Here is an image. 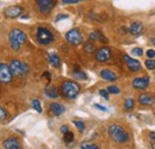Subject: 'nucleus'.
Masks as SVG:
<instances>
[{
  "mask_svg": "<svg viewBox=\"0 0 155 149\" xmlns=\"http://www.w3.org/2000/svg\"><path fill=\"white\" fill-rule=\"evenodd\" d=\"M44 94L48 97V98H51V99H55L58 97V91L55 86H47L44 88Z\"/></svg>",
  "mask_w": 155,
  "mask_h": 149,
  "instance_id": "19",
  "label": "nucleus"
},
{
  "mask_svg": "<svg viewBox=\"0 0 155 149\" xmlns=\"http://www.w3.org/2000/svg\"><path fill=\"white\" fill-rule=\"evenodd\" d=\"M154 116H155V111H154Z\"/></svg>",
  "mask_w": 155,
  "mask_h": 149,
  "instance_id": "40",
  "label": "nucleus"
},
{
  "mask_svg": "<svg viewBox=\"0 0 155 149\" xmlns=\"http://www.w3.org/2000/svg\"><path fill=\"white\" fill-rule=\"evenodd\" d=\"M74 76L75 78H79V79H84V80H86L87 79V75L85 74L82 71H74Z\"/></svg>",
  "mask_w": 155,
  "mask_h": 149,
  "instance_id": "27",
  "label": "nucleus"
},
{
  "mask_svg": "<svg viewBox=\"0 0 155 149\" xmlns=\"http://www.w3.org/2000/svg\"><path fill=\"white\" fill-rule=\"evenodd\" d=\"M60 90H61V94L63 97H66L68 99H74L78 97V94L80 93V85L75 81L67 80L61 84Z\"/></svg>",
  "mask_w": 155,
  "mask_h": 149,
  "instance_id": "2",
  "label": "nucleus"
},
{
  "mask_svg": "<svg viewBox=\"0 0 155 149\" xmlns=\"http://www.w3.org/2000/svg\"><path fill=\"white\" fill-rule=\"evenodd\" d=\"M67 17H68V16H67V15H60V16H58V18H56V22H58V20H60V19L67 18Z\"/></svg>",
  "mask_w": 155,
  "mask_h": 149,
  "instance_id": "38",
  "label": "nucleus"
},
{
  "mask_svg": "<svg viewBox=\"0 0 155 149\" xmlns=\"http://www.w3.org/2000/svg\"><path fill=\"white\" fill-rule=\"evenodd\" d=\"M109 93H110V92L107 91V88H106V90H100V91H99V94H100L105 100H109Z\"/></svg>",
  "mask_w": 155,
  "mask_h": 149,
  "instance_id": "29",
  "label": "nucleus"
},
{
  "mask_svg": "<svg viewBox=\"0 0 155 149\" xmlns=\"http://www.w3.org/2000/svg\"><path fill=\"white\" fill-rule=\"evenodd\" d=\"M112 56L111 49L109 47H103L100 49H98L96 53V60L98 62H109L110 58Z\"/></svg>",
  "mask_w": 155,
  "mask_h": 149,
  "instance_id": "10",
  "label": "nucleus"
},
{
  "mask_svg": "<svg viewBox=\"0 0 155 149\" xmlns=\"http://www.w3.org/2000/svg\"><path fill=\"white\" fill-rule=\"evenodd\" d=\"M63 141H64L66 143H71V142H73V141H74V134H73V132H71V131L64 132Z\"/></svg>",
  "mask_w": 155,
  "mask_h": 149,
  "instance_id": "23",
  "label": "nucleus"
},
{
  "mask_svg": "<svg viewBox=\"0 0 155 149\" xmlns=\"http://www.w3.org/2000/svg\"><path fill=\"white\" fill-rule=\"evenodd\" d=\"M36 38H37V42L39 44L47 45L54 41V35L49 29H47L44 26H39L37 29V32H36Z\"/></svg>",
  "mask_w": 155,
  "mask_h": 149,
  "instance_id": "4",
  "label": "nucleus"
},
{
  "mask_svg": "<svg viewBox=\"0 0 155 149\" xmlns=\"http://www.w3.org/2000/svg\"><path fill=\"white\" fill-rule=\"evenodd\" d=\"M107 91L112 94H119L120 93V90H119L117 86H109V87H107Z\"/></svg>",
  "mask_w": 155,
  "mask_h": 149,
  "instance_id": "28",
  "label": "nucleus"
},
{
  "mask_svg": "<svg viewBox=\"0 0 155 149\" xmlns=\"http://www.w3.org/2000/svg\"><path fill=\"white\" fill-rule=\"evenodd\" d=\"M146 67L148 69H155V60L154 58H148L146 61Z\"/></svg>",
  "mask_w": 155,
  "mask_h": 149,
  "instance_id": "26",
  "label": "nucleus"
},
{
  "mask_svg": "<svg viewBox=\"0 0 155 149\" xmlns=\"http://www.w3.org/2000/svg\"><path fill=\"white\" fill-rule=\"evenodd\" d=\"M2 146H4L5 149H20L21 148L20 142L16 137H10V138H7L6 141H4Z\"/></svg>",
  "mask_w": 155,
  "mask_h": 149,
  "instance_id": "13",
  "label": "nucleus"
},
{
  "mask_svg": "<svg viewBox=\"0 0 155 149\" xmlns=\"http://www.w3.org/2000/svg\"><path fill=\"white\" fill-rule=\"evenodd\" d=\"M147 56H148V58H154L155 57V50H153V49L147 50Z\"/></svg>",
  "mask_w": 155,
  "mask_h": 149,
  "instance_id": "35",
  "label": "nucleus"
},
{
  "mask_svg": "<svg viewBox=\"0 0 155 149\" xmlns=\"http://www.w3.org/2000/svg\"><path fill=\"white\" fill-rule=\"evenodd\" d=\"M38 11L43 15H48L51 12V10L54 8V0H36Z\"/></svg>",
  "mask_w": 155,
  "mask_h": 149,
  "instance_id": "9",
  "label": "nucleus"
},
{
  "mask_svg": "<svg viewBox=\"0 0 155 149\" xmlns=\"http://www.w3.org/2000/svg\"><path fill=\"white\" fill-rule=\"evenodd\" d=\"M6 117H7V112L5 111V108H0V119L5 121Z\"/></svg>",
  "mask_w": 155,
  "mask_h": 149,
  "instance_id": "33",
  "label": "nucleus"
},
{
  "mask_svg": "<svg viewBox=\"0 0 155 149\" xmlns=\"http://www.w3.org/2000/svg\"><path fill=\"white\" fill-rule=\"evenodd\" d=\"M49 109H50V111H51V113L54 116H61L63 112L66 111L64 106L61 105V104H58V103H51L49 105Z\"/></svg>",
  "mask_w": 155,
  "mask_h": 149,
  "instance_id": "17",
  "label": "nucleus"
},
{
  "mask_svg": "<svg viewBox=\"0 0 155 149\" xmlns=\"http://www.w3.org/2000/svg\"><path fill=\"white\" fill-rule=\"evenodd\" d=\"M99 147L96 144H87V143H84L81 144V149H98Z\"/></svg>",
  "mask_w": 155,
  "mask_h": 149,
  "instance_id": "30",
  "label": "nucleus"
},
{
  "mask_svg": "<svg viewBox=\"0 0 155 149\" xmlns=\"http://www.w3.org/2000/svg\"><path fill=\"white\" fill-rule=\"evenodd\" d=\"M12 76H13V73H12L10 66L1 62V65H0V80H1V82L8 84L12 80Z\"/></svg>",
  "mask_w": 155,
  "mask_h": 149,
  "instance_id": "8",
  "label": "nucleus"
},
{
  "mask_svg": "<svg viewBox=\"0 0 155 149\" xmlns=\"http://www.w3.org/2000/svg\"><path fill=\"white\" fill-rule=\"evenodd\" d=\"M63 5H72V4H78L80 1H84V0H61Z\"/></svg>",
  "mask_w": 155,
  "mask_h": 149,
  "instance_id": "32",
  "label": "nucleus"
},
{
  "mask_svg": "<svg viewBox=\"0 0 155 149\" xmlns=\"http://www.w3.org/2000/svg\"><path fill=\"white\" fill-rule=\"evenodd\" d=\"M61 131H62L63 134L67 132V131H69L68 130V127H67V125H62V127H61Z\"/></svg>",
  "mask_w": 155,
  "mask_h": 149,
  "instance_id": "37",
  "label": "nucleus"
},
{
  "mask_svg": "<svg viewBox=\"0 0 155 149\" xmlns=\"http://www.w3.org/2000/svg\"><path fill=\"white\" fill-rule=\"evenodd\" d=\"M152 43L154 44V47H155V38H152Z\"/></svg>",
  "mask_w": 155,
  "mask_h": 149,
  "instance_id": "39",
  "label": "nucleus"
},
{
  "mask_svg": "<svg viewBox=\"0 0 155 149\" xmlns=\"http://www.w3.org/2000/svg\"><path fill=\"white\" fill-rule=\"evenodd\" d=\"M142 29H143V25H142L141 22H134V23L130 25V28H129L128 31H129L133 36H138V35H141Z\"/></svg>",
  "mask_w": 155,
  "mask_h": 149,
  "instance_id": "16",
  "label": "nucleus"
},
{
  "mask_svg": "<svg viewBox=\"0 0 155 149\" xmlns=\"http://www.w3.org/2000/svg\"><path fill=\"white\" fill-rule=\"evenodd\" d=\"M26 41V35L20 29H12L8 32V42L13 50H19L21 44H24Z\"/></svg>",
  "mask_w": 155,
  "mask_h": 149,
  "instance_id": "3",
  "label": "nucleus"
},
{
  "mask_svg": "<svg viewBox=\"0 0 155 149\" xmlns=\"http://www.w3.org/2000/svg\"><path fill=\"white\" fill-rule=\"evenodd\" d=\"M135 106V103H134V99L133 98H127L125 99V103H124V110L125 111H131Z\"/></svg>",
  "mask_w": 155,
  "mask_h": 149,
  "instance_id": "22",
  "label": "nucleus"
},
{
  "mask_svg": "<svg viewBox=\"0 0 155 149\" xmlns=\"http://www.w3.org/2000/svg\"><path fill=\"white\" fill-rule=\"evenodd\" d=\"M94 108H97L98 110H101V111H107V109L103 105H99V104H94Z\"/></svg>",
  "mask_w": 155,
  "mask_h": 149,
  "instance_id": "36",
  "label": "nucleus"
},
{
  "mask_svg": "<svg viewBox=\"0 0 155 149\" xmlns=\"http://www.w3.org/2000/svg\"><path fill=\"white\" fill-rule=\"evenodd\" d=\"M84 50L87 53V54H93L96 51V47H94V43L93 41H87L84 43Z\"/></svg>",
  "mask_w": 155,
  "mask_h": 149,
  "instance_id": "21",
  "label": "nucleus"
},
{
  "mask_svg": "<svg viewBox=\"0 0 155 149\" xmlns=\"http://www.w3.org/2000/svg\"><path fill=\"white\" fill-rule=\"evenodd\" d=\"M88 38L93 42H103V43H107L109 39L105 37L100 31H93V32H90L88 34Z\"/></svg>",
  "mask_w": 155,
  "mask_h": 149,
  "instance_id": "15",
  "label": "nucleus"
},
{
  "mask_svg": "<svg viewBox=\"0 0 155 149\" xmlns=\"http://www.w3.org/2000/svg\"><path fill=\"white\" fill-rule=\"evenodd\" d=\"M31 106H32V109H35L37 112H42V106H41V103H39L37 99H34V100L31 101Z\"/></svg>",
  "mask_w": 155,
  "mask_h": 149,
  "instance_id": "24",
  "label": "nucleus"
},
{
  "mask_svg": "<svg viewBox=\"0 0 155 149\" xmlns=\"http://www.w3.org/2000/svg\"><path fill=\"white\" fill-rule=\"evenodd\" d=\"M66 39L71 45H79V44H81L84 42L82 35H81V32H80V30L78 28L69 30L66 34Z\"/></svg>",
  "mask_w": 155,
  "mask_h": 149,
  "instance_id": "5",
  "label": "nucleus"
},
{
  "mask_svg": "<svg viewBox=\"0 0 155 149\" xmlns=\"http://www.w3.org/2000/svg\"><path fill=\"white\" fill-rule=\"evenodd\" d=\"M10 68L13 75H17V76H23V75L28 74L29 72V67L24 65L23 62H20L19 60H12L10 63Z\"/></svg>",
  "mask_w": 155,
  "mask_h": 149,
  "instance_id": "6",
  "label": "nucleus"
},
{
  "mask_svg": "<svg viewBox=\"0 0 155 149\" xmlns=\"http://www.w3.org/2000/svg\"><path fill=\"white\" fill-rule=\"evenodd\" d=\"M155 101V99L152 97V95H148V94H141L140 97H138V103L141 104V105H144V106H147V105H153Z\"/></svg>",
  "mask_w": 155,
  "mask_h": 149,
  "instance_id": "18",
  "label": "nucleus"
},
{
  "mask_svg": "<svg viewBox=\"0 0 155 149\" xmlns=\"http://www.w3.org/2000/svg\"><path fill=\"white\" fill-rule=\"evenodd\" d=\"M131 53L136 56H142L143 55V50L141 49V48H134L133 50H131Z\"/></svg>",
  "mask_w": 155,
  "mask_h": 149,
  "instance_id": "31",
  "label": "nucleus"
},
{
  "mask_svg": "<svg viewBox=\"0 0 155 149\" xmlns=\"http://www.w3.org/2000/svg\"><path fill=\"white\" fill-rule=\"evenodd\" d=\"M100 76L105 80V81H110V82H115L117 80V75L111 71V69H101Z\"/></svg>",
  "mask_w": 155,
  "mask_h": 149,
  "instance_id": "14",
  "label": "nucleus"
},
{
  "mask_svg": "<svg viewBox=\"0 0 155 149\" xmlns=\"http://www.w3.org/2000/svg\"><path fill=\"white\" fill-rule=\"evenodd\" d=\"M73 123H74V125L77 127L78 130L80 131V132H82V131L85 130V124H84L82 121H74Z\"/></svg>",
  "mask_w": 155,
  "mask_h": 149,
  "instance_id": "25",
  "label": "nucleus"
},
{
  "mask_svg": "<svg viewBox=\"0 0 155 149\" xmlns=\"http://www.w3.org/2000/svg\"><path fill=\"white\" fill-rule=\"evenodd\" d=\"M21 13H23V7L21 6H10V7H7L5 11H4V15H5V17L6 18H18L21 16Z\"/></svg>",
  "mask_w": 155,
  "mask_h": 149,
  "instance_id": "11",
  "label": "nucleus"
},
{
  "mask_svg": "<svg viewBox=\"0 0 155 149\" xmlns=\"http://www.w3.org/2000/svg\"><path fill=\"white\" fill-rule=\"evenodd\" d=\"M123 60H124V62L127 63V66L130 68L131 72L136 73V72H140V71H141V63H140L137 60L131 58L130 56L127 55V54L123 55Z\"/></svg>",
  "mask_w": 155,
  "mask_h": 149,
  "instance_id": "12",
  "label": "nucleus"
},
{
  "mask_svg": "<svg viewBox=\"0 0 155 149\" xmlns=\"http://www.w3.org/2000/svg\"><path fill=\"white\" fill-rule=\"evenodd\" d=\"M149 138H150L152 148H154V149H155V132H149Z\"/></svg>",
  "mask_w": 155,
  "mask_h": 149,
  "instance_id": "34",
  "label": "nucleus"
},
{
  "mask_svg": "<svg viewBox=\"0 0 155 149\" xmlns=\"http://www.w3.org/2000/svg\"><path fill=\"white\" fill-rule=\"evenodd\" d=\"M149 84H150V79H149V76H146V75L135 78L133 80V87L138 91H146L149 87Z\"/></svg>",
  "mask_w": 155,
  "mask_h": 149,
  "instance_id": "7",
  "label": "nucleus"
},
{
  "mask_svg": "<svg viewBox=\"0 0 155 149\" xmlns=\"http://www.w3.org/2000/svg\"><path fill=\"white\" fill-rule=\"evenodd\" d=\"M107 132H109L110 138H111L112 141H115L116 143H119V144L128 142L129 138H130L128 131L125 130L122 125H119V124H111V125L109 127Z\"/></svg>",
  "mask_w": 155,
  "mask_h": 149,
  "instance_id": "1",
  "label": "nucleus"
},
{
  "mask_svg": "<svg viewBox=\"0 0 155 149\" xmlns=\"http://www.w3.org/2000/svg\"><path fill=\"white\" fill-rule=\"evenodd\" d=\"M48 58H49V61H50V65L54 67V68H58L60 66H61V60H60V57L56 53H51V54H49L48 55Z\"/></svg>",
  "mask_w": 155,
  "mask_h": 149,
  "instance_id": "20",
  "label": "nucleus"
}]
</instances>
